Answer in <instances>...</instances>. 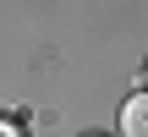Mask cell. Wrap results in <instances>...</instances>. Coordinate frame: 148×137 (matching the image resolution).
I'll list each match as a JSON object with an SVG mask.
<instances>
[{
    "label": "cell",
    "mask_w": 148,
    "mask_h": 137,
    "mask_svg": "<svg viewBox=\"0 0 148 137\" xmlns=\"http://www.w3.org/2000/svg\"><path fill=\"white\" fill-rule=\"evenodd\" d=\"M121 132H126V137H148V88L121 104Z\"/></svg>",
    "instance_id": "cell-1"
},
{
    "label": "cell",
    "mask_w": 148,
    "mask_h": 137,
    "mask_svg": "<svg viewBox=\"0 0 148 137\" xmlns=\"http://www.w3.org/2000/svg\"><path fill=\"white\" fill-rule=\"evenodd\" d=\"M0 137H27V132H22L16 121H0Z\"/></svg>",
    "instance_id": "cell-2"
},
{
    "label": "cell",
    "mask_w": 148,
    "mask_h": 137,
    "mask_svg": "<svg viewBox=\"0 0 148 137\" xmlns=\"http://www.w3.org/2000/svg\"><path fill=\"white\" fill-rule=\"evenodd\" d=\"M143 82H148V71H143Z\"/></svg>",
    "instance_id": "cell-3"
}]
</instances>
